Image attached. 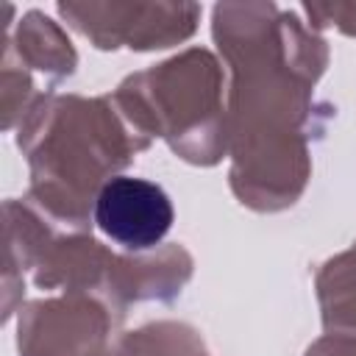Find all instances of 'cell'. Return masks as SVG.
I'll list each match as a JSON object with an SVG mask.
<instances>
[{
  "mask_svg": "<svg viewBox=\"0 0 356 356\" xmlns=\"http://www.w3.org/2000/svg\"><path fill=\"white\" fill-rule=\"evenodd\" d=\"M17 145L31 167L28 200L64 231H89V206L147 139L117 108L114 97L39 95L19 120Z\"/></svg>",
  "mask_w": 356,
  "mask_h": 356,
  "instance_id": "1",
  "label": "cell"
},
{
  "mask_svg": "<svg viewBox=\"0 0 356 356\" xmlns=\"http://www.w3.org/2000/svg\"><path fill=\"white\" fill-rule=\"evenodd\" d=\"M306 14L317 19L314 25H337L345 33H356V6L337 3V6H306Z\"/></svg>",
  "mask_w": 356,
  "mask_h": 356,
  "instance_id": "10",
  "label": "cell"
},
{
  "mask_svg": "<svg viewBox=\"0 0 356 356\" xmlns=\"http://www.w3.org/2000/svg\"><path fill=\"white\" fill-rule=\"evenodd\" d=\"M192 275V256L167 245L150 256H117L111 270V306L122 314L128 300H172Z\"/></svg>",
  "mask_w": 356,
  "mask_h": 356,
  "instance_id": "6",
  "label": "cell"
},
{
  "mask_svg": "<svg viewBox=\"0 0 356 356\" xmlns=\"http://www.w3.org/2000/svg\"><path fill=\"white\" fill-rule=\"evenodd\" d=\"M317 298L325 328L356 331V245L323 264L317 275Z\"/></svg>",
  "mask_w": 356,
  "mask_h": 356,
  "instance_id": "8",
  "label": "cell"
},
{
  "mask_svg": "<svg viewBox=\"0 0 356 356\" xmlns=\"http://www.w3.org/2000/svg\"><path fill=\"white\" fill-rule=\"evenodd\" d=\"M306 356H356V331H331L317 339Z\"/></svg>",
  "mask_w": 356,
  "mask_h": 356,
  "instance_id": "11",
  "label": "cell"
},
{
  "mask_svg": "<svg viewBox=\"0 0 356 356\" xmlns=\"http://www.w3.org/2000/svg\"><path fill=\"white\" fill-rule=\"evenodd\" d=\"M111 97L139 136H164L186 161L214 164L228 150L220 64L203 47L131 75Z\"/></svg>",
  "mask_w": 356,
  "mask_h": 356,
  "instance_id": "2",
  "label": "cell"
},
{
  "mask_svg": "<svg viewBox=\"0 0 356 356\" xmlns=\"http://www.w3.org/2000/svg\"><path fill=\"white\" fill-rule=\"evenodd\" d=\"M3 56L25 70L44 72L53 81L72 75L78 64L75 47L67 39V33L58 28V22H53L42 11H28L19 19L17 31L14 33L8 31Z\"/></svg>",
  "mask_w": 356,
  "mask_h": 356,
  "instance_id": "7",
  "label": "cell"
},
{
  "mask_svg": "<svg viewBox=\"0 0 356 356\" xmlns=\"http://www.w3.org/2000/svg\"><path fill=\"white\" fill-rule=\"evenodd\" d=\"M100 356H206V348L189 325L153 323L134 334H125L117 345Z\"/></svg>",
  "mask_w": 356,
  "mask_h": 356,
  "instance_id": "9",
  "label": "cell"
},
{
  "mask_svg": "<svg viewBox=\"0 0 356 356\" xmlns=\"http://www.w3.org/2000/svg\"><path fill=\"white\" fill-rule=\"evenodd\" d=\"M192 3H58V14L97 47H170L195 31Z\"/></svg>",
  "mask_w": 356,
  "mask_h": 356,
  "instance_id": "3",
  "label": "cell"
},
{
  "mask_svg": "<svg viewBox=\"0 0 356 356\" xmlns=\"http://www.w3.org/2000/svg\"><path fill=\"white\" fill-rule=\"evenodd\" d=\"M111 312L95 295L33 300L19 309L17 350L19 356H100L114 325Z\"/></svg>",
  "mask_w": 356,
  "mask_h": 356,
  "instance_id": "4",
  "label": "cell"
},
{
  "mask_svg": "<svg viewBox=\"0 0 356 356\" xmlns=\"http://www.w3.org/2000/svg\"><path fill=\"white\" fill-rule=\"evenodd\" d=\"M92 220L120 248L145 253L167 236L175 211L159 184L134 175H114L97 192Z\"/></svg>",
  "mask_w": 356,
  "mask_h": 356,
  "instance_id": "5",
  "label": "cell"
}]
</instances>
